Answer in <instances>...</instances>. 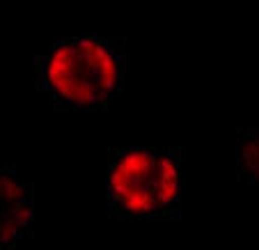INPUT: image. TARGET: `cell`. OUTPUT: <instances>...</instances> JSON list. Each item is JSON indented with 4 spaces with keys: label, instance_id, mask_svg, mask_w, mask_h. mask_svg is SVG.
Segmentation results:
<instances>
[{
    "label": "cell",
    "instance_id": "4",
    "mask_svg": "<svg viewBox=\"0 0 259 250\" xmlns=\"http://www.w3.org/2000/svg\"><path fill=\"white\" fill-rule=\"evenodd\" d=\"M236 175L245 184L259 186V129L243 131L236 138Z\"/></svg>",
    "mask_w": 259,
    "mask_h": 250
},
{
    "label": "cell",
    "instance_id": "2",
    "mask_svg": "<svg viewBox=\"0 0 259 250\" xmlns=\"http://www.w3.org/2000/svg\"><path fill=\"white\" fill-rule=\"evenodd\" d=\"M108 211L119 221L179 218V152L161 147H131L110 154Z\"/></svg>",
    "mask_w": 259,
    "mask_h": 250
},
{
    "label": "cell",
    "instance_id": "1",
    "mask_svg": "<svg viewBox=\"0 0 259 250\" xmlns=\"http://www.w3.org/2000/svg\"><path fill=\"white\" fill-rule=\"evenodd\" d=\"M122 37H73L53 41L34 62V85L64 110L103 108L124 85Z\"/></svg>",
    "mask_w": 259,
    "mask_h": 250
},
{
    "label": "cell",
    "instance_id": "3",
    "mask_svg": "<svg viewBox=\"0 0 259 250\" xmlns=\"http://www.w3.org/2000/svg\"><path fill=\"white\" fill-rule=\"evenodd\" d=\"M34 227V193L14 168L0 165V250H14Z\"/></svg>",
    "mask_w": 259,
    "mask_h": 250
}]
</instances>
